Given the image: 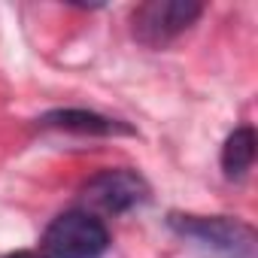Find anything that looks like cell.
<instances>
[{"instance_id":"cell-1","label":"cell","mask_w":258,"mask_h":258,"mask_svg":"<svg viewBox=\"0 0 258 258\" xmlns=\"http://www.w3.org/2000/svg\"><path fill=\"white\" fill-rule=\"evenodd\" d=\"M167 225L173 234L195 240L198 246L222 255V258H258V237L255 228L243 219L231 216H191V213H170Z\"/></svg>"},{"instance_id":"cell-2","label":"cell","mask_w":258,"mask_h":258,"mask_svg":"<svg viewBox=\"0 0 258 258\" xmlns=\"http://www.w3.org/2000/svg\"><path fill=\"white\" fill-rule=\"evenodd\" d=\"M106 249V225L88 210H67L49 222L34 258H100Z\"/></svg>"},{"instance_id":"cell-3","label":"cell","mask_w":258,"mask_h":258,"mask_svg":"<svg viewBox=\"0 0 258 258\" xmlns=\"http://www.w3.org/2000/svg\"><path fill=\"white\" fill-rule=\"evenodd\" d=\"M204 7L195 0H149L134 10V37L149 49H164L176 37H182L198 19Z\"/></svg>"},{"instance_id":"cell-4","label":"cell","mask_w":258,"mask_h":258,"mask_svg":"<svg viewBox=\"0 0 258 258\" xmlns=\"http://www.w3.org/2000/svg\"><path fill=\"white\" fill-rule=\"evenodd\" d=\"M149 195H152L149 182L143 179V173H137L131 167L100 170L97 176H91L82 185V201L91 210H103L112 216H121V213H131V210L143 207L149 201Z\"/></svg>"},{"instance_id":"cell-5","label":"cell","mask_w":258,"mask_h":258,"mask_svg":"<svg viewBox=\"0 0 258 258\" xmlns=\"http://www.w3.org/2000/svg\"><path fill=\"white\" fill-rule=\"evenodd\" d=\"M40 124L55 127V131H70V134H82V137H131L134 127H127L118 118L100 115L94 109H52L40 118Z\"/></svg>"},{"instance_id":"cell-6","label":"cell","mask_w":258,"mask_h":258,"mask_svg":"<svg viewBox=\"0 0 258 258\" xmlns=\"http://www.w3.org/2000/svg\"><path fill=\"white\" fill-rule=\"evenodd\" d=\"M255 161V131L249 124H240L228 134L225 146H222V173L234 182H240Z\"/></svg>"},{"instance_id":"cell-7","label":"cell","mask_w":258,"mask_h":258,"mask_svg":"<svg viewBox=\"0 0 258 258\" xmlns=\"http://www.w3.org/2000/svg\"><path fill=\"white\" fill-rule=\"evenodd\" d=\"M0 258H34V252H10V255H0Z\"/></svg>"}]
</instances>
